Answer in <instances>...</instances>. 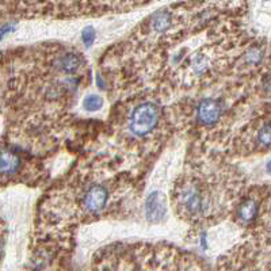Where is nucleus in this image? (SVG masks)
Masks as SVG:
<instances>
[{
    "instance_id": "obj_5",
    "label": "nucleus",
    "mask_w": 271,
    "mask_h": 271,
    "mask_svg": "<svg viewBox=\"0 0 271 271\" xmlns=\"http://www.w3.org/2000/svg\"><path fill=\"white\" fill-rule=\"evenodd\" d=\"M221 116V107L218 102L213 99H204L197 108V118L201 124L212 125L218 121Z\"/></svg>"
},
{
    "instance_id": "obj_3",
    "label": "nucleus",
    "mask_w": 271,
    "mask_h": 271,
    "mask_svg": "<svg viewBox=\"0 0 271 271\" xmlns=\"http://www.w3.org/2000/svg\"><path fill=\"white\" fill-rule=\"evenodd\" d=\"M167 213L166 198L159 191L152 193L145 202V216L151 222H159Z\"/></svg>"
},
{
    "instance_id": "obj_2",
    "label": "nucleus",
    "mask_w": 271,
    "mask_h": 271,
    "mask_svg": "<svg viewBox=\"0 0 271 271\" xmlns=\"http://www.w3.org/2000/svg\"><path fill=\"white\" fill-rule=\"evenodd\" d=\"M178 202L186 213L191 216L205 212L206 197L202 189L195 183H187L180 187L178 193Z\"/></svg>"
},
{
    "instance_id": "obj_8",
    "label": "nucleus",
    "mask_w": 271,
    "mask_h": 271,
    "mask_svg": "<svg viewBox=\"0 0 271 271\" xmlns=\"http://www.w3.org/2000/svg\"><path fill=\"white\" fill-rule=\"evenodd\" d=\"M258 214V204L254 199H247L239 209V218L244 222H251Z\"/></svg>"
},
{
    "instance_id": "obj_14",
    "label": "nucleus",
    "mask_w": 271,
    "mask_h": 271,
    "mask_svg": "<svg viewBox=\"0 0 271 271\" xmlns=\"http://www.w3.org/2000/svg\"><path fill=\"white\" fill-rule=\"evenodd\" d=\"M262 60V52L259 49H251L247 54V61L250 64H258Z\"/></svg>"
},
{
    "instance_id": "obj_1",
    "label": "nucleus",
    "mask_w": 271,
    "mask_h": 271,
    "mask_svg": "<svg viewBox=\"0 0 271 271\" xmlns=\"http://www.w3.org/2000/svg\"><path fill=\"white\" fill-rule=\"evenodd\" d=\"M157 122H159L157 107L153 103H143L133 111L129 129L134 136L143 137L152 132Z\"/></svg>"
},
{
    "instance_id": "obj_12",
    "label": "nucleus",
    "mask_w": 271,
    "mask_h": 271,
    "mask_svg": "<svg viewBox=\"0 0 271 271\" xmlns=\"http://www.w3.org/2000/svg\"><path fill=\"white\" fill-rule=\"evenodd\" d=\"M258 140L263 147H270L271 145V125H264L258 133Z\"/></svg>"
},
{
    "instance_id": "obj_9",
    "label": "nucleus",
    "mask_w": 271,
    "mask_h": 271,
    "mask_svg": "<svg viewBox=\"0 0 271 271\" xmlns=\"http://www.w3.org/2000/svg\"><path fill=\"white\" fill-rule=\"evenodd\" d=\"M80 57H79V54L75 53H66L65 56H62L60 58V61H58V65L61 68L64 72L66 74H72L75 71L78 70L79 66H80Z\"/></svg>"
},
{
    "instance_id": "obj_13",
    "label": "nucleus",
    "mask_w": 271,
    "mask_h": 271,
    "mask_svg": "<svg viewBox=\"0 0 271 271\" xmlns=\"http://www.w3.org/2000/svg\"><path fill=\"white\" fill-rule=\"evenodd\" d=\"M95 37H97V35H95V30H94L91 26L85 27L84 30H83V34H81L83 43H84L87 48H89L93 45L94 41H95Z\"/></svg>"
},
{
    "instance_id": "obj_4",
    "label": "nucleus",
    "mask_w": 271,
    "mask_h": 271,
    "mask_svg": "<svg viewBox=\"0 0 271 271\" xmlns=\"http://www.w3.org/2000/svg\"><path fill=\"white\" fill-rule=\"evenodd\" d=\"M108 193L107 190L103 186L95 185L91 186L84 195V208L88 212H99L105 208L106 202H107Z\"/></svg>"
},
{
    "instance_id": "obj_11",
    "label": "nucleus",
    "mask_w": 271,
    "mask_h": 271,
    "mask_svg": "<svg viewBox=\"0 0 271 271\" xmlns=\"http://www.w3.org/2000/svg\"><path fill=\"white\" fill-rule=\"evenodd\" d=\"M83 106L87 111H97L103 106V99L98 95H88L84 98Z\"/></svg>"
},
{
    "instance_id": "obj_15",
    "label": "nucleus",
    "mask_w": 271,
    "mask_h": 271,
    "mask_svg": "<svg viewBox=\"0 0 271 271\" xmlns=\"http://www.w3.org/2000/svg\"><path fill=\"white\" fill-rule=\"evenodd\" d=\"M97 84L99 85V88H103V81H102L101 76H97Z\"/></svg>"
},
{
    "instance_id": "obj_16",
    "label": "nucleus",
    "mask_w": 271,
    "mask_h": 271,
    "mask_svg": "<svg viewBox=\"0 0 271 271\" xmlns=\"http://www.w3.org/2000/svg\"><path fill=\"white\" fill-rule=\"evenodd\" d=\"M267 171L271 174V162H268V164H267Z\"/></svg>"
},
{
    "instance_id": "obj_7",
    "label": "nucleus",
    "mask_w": 271,
    "mask_h": 271,
    "mask_svg": "<svg viewBox=\"0 0 271 271\" xmlns=\"http://www.w3.org/2000/svg\"><path fill=\"white\" fill-rule=\"evenodd\" d=\"M152 29L157 33H164L172 24V14L170 11H159L152 16Z\"/></svg>"
},
{
    "instance_id": "obj_10",
    "label": "nucleus",
    "mask_w": 271,
    "mask_h": 271,
    "mask_svg": "<svg viewBox=\"0 0 271 271\" xmlns=\"http://www.w3.org/2000/svg\"><path fill=\"white\" fill-rule=\"evenodd\" d=\"M209 68V58L206 54H197L193 58V72L197 75H202Z\"/></svg>"
},
{
    "instance_id": "obj_6",
    "label": "nucleus",
    "mask_w": 271,
    "mask_h": 271,
    "mask_svg": "<svg viewBox=\"0 0 271 271\" xmlns=\"http://www.w3.org/2000/svg\"><path fill=\"white\" fill-rule=\"evenodd\" d=\"M20 159L15 153L10 151H3L2 153V174L12 175L15 174L19 168Z\"/></svg>"
}]
</instances>
